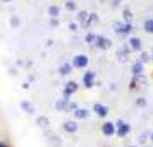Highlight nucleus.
<instances>
[{"instance_id":"f3484780","label":"nucleus","mask_w":153,"mask_h":147,"mask_svg":"<svg viewBox=\"0 0 153 147\" xmlns=\"http://www.w3.org/2000/svg\"><path fill=\"white\" fill-rule=\"evenodd\" d=\"M132 74H134V75H141V74H143V62L132 63Z\"/></svg>"},{"instance_id":"20e7f679","label":"nucleus","mask_w":153,"mask_h":147,"mask_svg":"<svg viewBox=\"0 0 153 147\" xmlns=\"http://www.w3.org/2000/svg\"><path fill=\"white\" fill-rule=\"evenodd\" d=\"M88 65V56L86 55H76L74 56V60H72V67H76V69H84Z\"/></svg>"},{"instance_id":"ddd939ff","label":"nucleus","mask_w":153,"mask_h":147,"mask_svg":"<svg viewBox=\"0 0 153 147\" xmlns=\"http://www.w3.org/2000/svg\"><path fill=\"white\" fill-rule=\"evenodd\" d=\"M74 116H76L77 120H84L90 116V111L88 110H84V108H77L76 111H74Z\"/></svg>"},{"instance_id":"0eeeda50","label":"nucleus","mask_w":153,"mask_h":147,"mask_svg":"<svg viewBox=\"0 0 153 147\" xmlns=\"http://www.w3.org/2000/svg\"><path fill=\"white\" fill-rule=\"evenodd\" d=\"M93 111L97 113L98 116H102V118H105L107 115H108V108L105 105H100V103H95L93 105Z\"/></svg>"},{"instance_id":"2eb2a0df","label":"nucleus","mask_w":153,"mask_h":147,"mask_svg":"<svg viewBox=\"0 0 153 147\" xmlns=\"http://www.w3.org/2000/svg\"><path fill=\"white\" fill-rule=\"evenodd\" d=\"M71 72H72V65H71V63H62L60 69H59V74H60V75H67Z\"/></svg>"},{"instance_id":"a211bd4d","label":"nucleus","mask_w":153,"mask_h":147,"mask_svg":"<svg viewBox=\"0 0 153 147\" xmlns=\"http://www.w3.org/2000/svg\"><path fill=\"white\" fill-rule=\"evenodd\" d=\"M21 108L26 113H29V115H31V113H35V108H33V105H31L29 101H21Z\"/></svg>"},{"instance_id":"39448f33","label":"nucleus","mask_w":153,"mask_h":147,"mask_svg":"<svg viewBox=\"0 0 153 147\" xmlns=\"http://www.w3.org/2000/svg\"><path fill=\"white\" fill-rule=\"evenodd\" d=\"M115 125H117V133H115V135H117V137H120V139H122V137H126V135L129 133V130H131V127L127 125L126 121H122V120H120V121H117Z\"/></svg>"},{"instance_id":"cd10ccee","label":"nucleus","mask_w":153,"mask_h":147,"mask_svg":"<svg viewBox=\"0 0 153 147\" xmlns=\"http://www.w3.org/2000/svg\"><path fill=\"white\" fill-rule=\"evenodd\" d=\"M10 22H12L14 26H17V24H19V19H17V17H14V19H12V21H10Z\"/></svg>"},{"instance_id":"7c9ffc66","label":"nucleus","mask_w":153,"mask_h":147,"mask_svg":"<svg viewBox=\"0 0 153 147\" xmlns=\"http://www.w3.org/2000/svg\"><path fill=\"white\" fill-rule=\"evenodd\" d=\"M152 58H153V50H152Z\"/></svg>"},{"instance_id":"dca6fc26","label":"nucleus","mask_w":153,"mask_h":147,"mask_svg":"<svg viewBox=\"0 0 153 147\" xmlns=\"http://www.w3.org/2000/svg\"><path fill=\"white\" fill-rule=\"evenodd\" d=\"M36 123H38L40 128H48V125H50V121H48L47 116H38V118H36Z\"/></svg>"},{"instance_id":"aec40b11","label":"nucleus","mask_w":153,"mask_h":147,"mask_svg":"<svg viewBox=\"0 0 153 147\" xmlns=\"http://www.w3.org/2000/svg\"><path fill=\"white\" fill-rule=\"evenodd\" d=\"M145 31L153 34V19H146L145 21Z\"/></svg>"},{"instance_id":"a878e982","label":"nucleus","mask_w":153,"mask_h":147,"mask_svg":"<svg viewBox=\"0 0 153 147\" xmlns=\"http://www.w3.org/2000/svg\"><path fill=\"white\" fill-rule=\"evenodd\" d=\"M148 60H150V56L146 53H141V62H148Z\"/></svg>"},{"instance_id":"393cba45","label":"nucleus","mask_w":153,"mask_h":147,"mask_svg":"<svg viewBox=\"0 0 153 147\" xmlns=\"http://www.w3.org/2000/svg\"><path fill=\"white\" fill-rule=\"evenodd\" d=\"M65 7L69 9V10H74V9H76V5H74V2H67V4H65Z\"/></svg>"},{"instance_id":"f03ea898","label":"nucleus","mask_w":153,"mask_h":147,"mask_svg":"<svg viewBox=\"0 0 153 147\" xmlns=\"http://www.w3.org/2000/svg\"><path fill=\"white\" fill-rule=\"evenodd\" d=\"M114 31H115L117 34H120V36H126V34H129V33L132 31V26L129 24V22L117 21V22H114Z\"/></svg>"},{"instance_id":"423d86ee","label":"nucleus","mask_w":153,"mask_h":147,"mask_svg":"<svg viewBox=\"0 0 153 147\" xmlns=\"http://www.w3.org/2000/svg\"><path fill=\"white\" fill-rule=\"evenodd\" d=\"M76 91H77V84L76 82H74V80L67 82V84L64 86V98H69L71 94H74Z\"/></svg>"},{"instance_id":"2f4dec72","label":"nucleus","mask_w":153,"mask_h":147,"mask_svg":"<svg viewBox=\"0 0 153 147\" xmlns=\"http://www.w3.org/2000/svg\"><path fill=\"white\" fill-rule=\"evenodd\" d=\"M4 2H9V0H4Z\"/></svg>"},{"instance_id":"f8f14e48","label":"nucleus","mask_w":153,"mask_h":147,"mask_svg":"<svg viewBox=\"0 0 153 147\" xmlns=\"http://www.w3.org/2000/svg\"><path fill=\"white\" fill-rule=\"evenodd\" d=\"M145 75H134L132 77V80H131V89H134V87H138V86H141V84H145Z\"/></svg>"},{"instance_id":"9b49d317","label":"nucleus","mask_w":153,"mask_h":147,"mask_svg":"<svg viewBox=\"0 0 153 147\" xmlns=\"http://www.w3.org/2000/svg\"><path fill=\"white\" fill-rule=\"evenodd\" d=\"M129 48L134 50V51H139L141 50V39L136 38V36H132L131 39H129Z\"/></svg>"},{"instance_id":"1a4fd4ad","label":"nucleus","mask_w":153,"mask_h":147,"mask_svg":"<svg viewBox=\"0 0 153 147\" xmlns=\"http://www.w3.org/2000/svg\"><path fill=\"white\" fill-rule=\"evenodd\" d=\"M100 34H95V33H88L86 34V43L91 45V46H98V43H100Z\"/></svg>"},{"instance_id":"c756f323","label":"nucleus","mask_w":153,"mask_h":147,"mask_svg":"<svg viewBox=\"0 0 153 147\" xmlns=\"http://www.w3.org/2000/svg\"><path fill=\"white\" fill-rule=\"evenodd\" d=\"M150 140H152V142H153V132L150 133Z\"/></svg>"},{"instance_id":"9d476101","label":"nucleus","mask_w":153,"mask_h":147,"mask_svg":"<svg viewBox=\"0 0 153 147\" xmlns=\"http://www.w3.org/2000/svg\"><path fill=\"white\" fill-rule=\"evenodd\" d=\"M62 130L67 133H74L77 130V123L76 121H64L62 123Z\"/></svg>"},{"instance_id":"b1692460","label":"nucleus","mask_w":153,"mask_h":147,"mask_svg":"<svg viewBox=\"0 0 153 147\" xmlns=\"http://www.w3.org/2000/svg\"><path fill=\"white\" fill-rule=\"evenodd\" d=\"M93 22H98V15L97 14H90V17H88V26H91Z\"/></svg>"},{"instance_id":"4be33fe9","label":"nucleus","mask_w":153,"mask_h":147,"mask_svg":"<svg viewBox=\"0 0 153 147\" xmlns=\"http://www.w3.org/2000/svg\"><path fill=\"white\" fill-rule=\"evenodd\" d=\"M122 14H124L126 22H129V24H131V21H132V14H131V10H129V9H124V12H122Z\"/></svg>"},{"instance_id":"c85d7f7f","label":"nucleus","mask_w":153,"mask_h":147,"mask_svg":"<svg viewBox=\"0 0 153 147\" xmlns=\"http://www.w3.org/2000/svg\"><path fill=\"white\" fill-rule=\"evenodd\" d=\"M0 147H9V146L5 144V142H0Z\"/></svg>"},{"instance_id":"6e6552de","label":"nucleus","mask_w":153,"mask_h":147,"mask_svg":"<svg viewBox=\"0 0 153 147\" xmlns=\"http://www.w3.org/2000/svg\"><path fill=\"white\" fill-rule=\"evenodd\" d=\"M83 84H84V87H91V86L95 84V72H93V70H88V72L84 74Z\"/></svg>"},{"instance_id":"4468645a","label":"nucleus","mask_w":153,"mask_h":147,"mask_svg":"<svg viewBox=\"0 0 153 147\" xmlns=\"http://www.w3.org/2000/svg\"><path fill=\"white\" fill-rule=\"evenodd\" d=\"M110 46H112V41L108 39V38H105V36H102V38H100V43H98V48L107 50V48H110Z\"/></svg>"},{"instance_id":"7ed1b4c3","label":"nucleus","mask_w":153,"mask_h":147,"mask_svg":"<svg viewBox=\"0 0 153 147\" xmlns=\"http://www.w3.org/2000/svg\"><path fill=\"white\" fill-rule=\"evenodd\" d=\"M102 132H103V135H107V137H112V135L117 133V125L112 123V121H105L103 125H102Z\"/></svg>"},{"instance_id":"bb28decb","label":"nucleus","mask_w":153,"mask_h":147,"mask_svg":"<svg viewBox=\"0 0 153 147\" xmlns=\"http://www.w3.org/2000/svg\"><path fill=\"white\" fill-rule=\"evenodd\" d=\"M145 103H146V101L143 98H139L138 101H136V105H138V106H145Z\"/></svg>"},{"instance_id":"412c9836","label":"nucleus","mask_w":153,"mask_h":147,"mask_svg":"<svg viewBox=\"0 0 153 147\" xmlns=\"http://www.w3.org/2000/svg\"><path fill=\"white\" fill-rule=\"evenodd\" d=\"M48 142H50V144H52V146H60V139H59V137H57V135H50V137H48Z\"/></svg>"},{"instance_id":"f257e3e1","label":"nucleus","mask_w":153,"mask_h":147,"mask_svg":"<svg viewBox=\"0 0 153 147\" xmlns=\"http://www.w3.org/2000/svg\"><path fill=\"white\" fill-rule=\"evenodd\" d=\"M55 108H57V111H76L77 105L69 101V98H62L55 103Z\"/></svg>"},{"instance_id":"5701e85b","label":"nucleus","mask_w":153,"mask_h":147,"mask_svg":"<svg viewBox=\"0 0 153 147\" xmlns=\"http://www.w3.org/2000/svg\"><path fill=\"white\" fill-rule=\"evenodd\" d=\"M48 14L52 15V17H57V15H59V7H55V5H52V7L48 9Z\"/></svg>"},{"instance_id":"6ab92c4d","label":"nucleus","mask_w":153,"mask_h":147,"mask_svg":"<svg viewBox=\"0 0 153 147\" xmlns=\"http://www.w3.org/2000/svg\"><path fill=\"white\" fill-rule=\"evenodd\" d=\"M88 17H90V14H88V12H84V10H81V12L77 14V19H79V22H83L84 26H88Z\"/></svg>"}]
</instances>
